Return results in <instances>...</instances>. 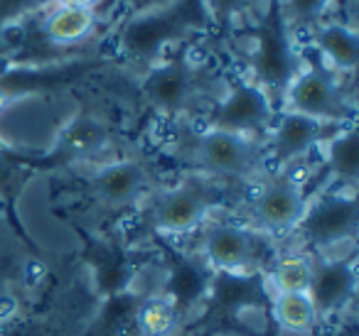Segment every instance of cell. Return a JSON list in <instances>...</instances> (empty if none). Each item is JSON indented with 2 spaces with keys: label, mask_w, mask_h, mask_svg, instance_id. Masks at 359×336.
<instances>
[{
  "label": "cell",
  "mask_w": 359,
  "mask_h": 336,
  "mask_svg": "<svg viewBox=\"0 0 359 336\" xmlns=\"http://www.w3.org/2000/svg\"><path fill=\"white\" fill-rule=\"evenodd\" d=\"M280 108L310 115L327 125H347L354 118V108L344 96L339 76L323 62L300 66L280 96Z\"/></svg>",
  "instance_id": "277c9868"
},
{
  "label": "cell",
  "mask_w": 359,
  "mask_h": 336,
  "mask_svg": "<svg viewBox=\"0 0 359 336\" xmlns=\"http://www.w3.org/2000/svg\"><path fill=\"white\" fill-rule=\"evenodd\" d=\"M140 94L160 115L187 113L200 96V69L187 57H168L148 66Z\"/></svg>",
  "instance_id": "ba28073f"
},
{
  "label": "cell",
  "mask_w": 359,
  "mask_h": 336,
  "mask_svg": "<svg viewBox=\"0 0 359 336\" xmlns=\"http://www.w3.org/2000/svg\"><path fill=\"white\" fill-rule=\"evenodd\" d=\"M334 128L337 125H327L310 115L278 108L269 133H266V160L280 172L323 148V143Z\"/></svg>",
  "instance_id": "8fae6325"
},
{
  "label": "cell",
  "mask_w": 359,
  "mask_h": 336,
  "mask_svg": "<svg viewBox=\"0 0 359 336\" xmlns=\"http://www.w3.org/2000/svg\"><path fill=\"white\" fill-rule=\"evenodd\" d=\"M276 113L278 106L269 91H264L251 79H239L215 101L207 115V125L256 138L261 133H269Z\"/></svg>",
  "instance_id": "8992f818"
},
{
  "label": "cell",
  "mask_w": 359,
  "mask_h": 336,
  "mask_svg": "<svg viewBox=\"0 0 359 336\" xmlns=\"http://www.w3.org/2000/svg\"><path fill=\"white\" fill-rule=\"evenodd\" d=\"M308 295L320 321L334 319L347 307H352L354 295H357V267H354L352 255L327 253V255L315 258Z\"/></svg>",
  "instance_id": "7c38bea8"
},
{
  "label": "cell",
  "mask_w": 359,
  "mask_h": 336,
  "mask_svg": "<svg viewBox=\"0 0 359 336\" xmlns=\"http://www.w3.org/2000/svg\"><path fill=\"white\" fill-rule=\"evenodd\" d=\"M300 66L303 59L293 45V30L283 15V6L280 0H269L251 30L249 79L280 104L285 86L293 81Z\"/></svg>",
  "instance_id": "7a4b0ae2"
},
{
  "label": "cell",
  "mask_w": 359,
  "mask_h": 336,
  "mask_svg": "<svg viewBox=\"0 0 359 336\" xmlns=\"http://www.w3.org/2000/svg\"><path fill=\"white\" fill-rule=\"evenodd\" d=\"M57 6H74V8H91L94 10L101 0H55Z\"/></svg>",
  "instance_id": "d4e9b609"
},
{
  "label": "cell",
  "mask_w": 359,
  "mask_h": 336,
  "mask_svg": "<svg viewBox=\"0 0 359 336\" xmlns=\"http://www.w3.org/2000/svg\"><path fill=\"white\" fill-rule=\"evenodd\" d=\"M359 226V206L352 189L339 192L330 189L318 197H310L303 221L295 233L305 241V246L315 248L318 255L339 253L342 246H352Z\"/></svg>",
  "instance_id": "3957f363"
},
{
  "label": "cell",
  "mask_w": 359,
  "mask_h": 336,
  "mask_svg": "<svg viewBox=\"0 0 359 336\" xmlns=\"http://www.w3.org/2000/svg\"><path fill=\"white\" fill-rule=\"evenodd\" d=\"M106 143V128L94 118H79L67 130V145L76 153H91Z\"/></svg>",
  "instance_id": "44dd1931"
},
{
  "label": "cell",
  "mask_w": 359,
  "mask_h": 336,
  "mask_svg": "<svg viewBox=\"0 0 359 336\" xmlns=\"http://www.w3.org/2000/svg\"><path fill=\"white\" fill-rule=\"evenodd\" d=\"M210 25L202 0H172L168 6L128 15L118 27L116 47L123 57L143 64L163 59V55L197 30Z\"/></svg>",
  "instance_id": "6da1fadb"
},
{
  "label": "cell",
  "mask_w": 359,
  "mask_h": 336,
  "mask_svg": "<svg viewBox=\"0 0 359 336\" xmlns=\"http://www.w3.org/2000/svg\"><path fill=\"white\" fill-rule=\"evenodd\" d=\"M202 3H205L207 18H210L212 25L229 27L236 15L249 10L254 0H202Z\"/></svg>",
  "instance_id": "7402d4cb"
},
{
  "label": "cell",
  "mask_w": 359,
  "mask_h": 336,
  "mask_svg": "<svg viewBox=\"0 0 359 336\" xmlns=\"http://www.w3.org/2000/svg\"><path fill=\"white\" fill-rule=\"evenodd\" d=\"M118 3L128 10V15H135V13H145V10H153V8L168 6L172 0H118Z\"/></svg>",
  "instance_id": "603a6c76"
},
{
  "label": "cell",
  "mask_w": 359,
  "mask_h": 336,
  "mask_svg": "<svg viewBox=\"0 0 359 336\" xmlns=\"http://www.w3.org/2000/svg\"><path fill=\"white\" fill-rule=\"evenodd\" d=\"M313 262L308 253H290L271 265L269 285L273 292H308L313 277Z\"/></svg>",
  "instance_id": "d6986e66"
},
{
  "label": "cell",
  "mask_w": 359,
  "mask_h": 336,
  "mask_svg": "<svg viewBox=\"0 0 359 336\" xmlns=\"http://www.w3.org/2000/svg\"><path fill=\"white\" fill-rule=\"evenodd\" d=\"M325 164L337 184L352 189L359 177V135L354 123L337 125L323 143Z\"/></svg>",
  "instance_id": "9a60e30c"
},
{
  "label": "cell",
  "mask_w": 359,
  "mask_h": 336,
  "mask_svg": "<svg viewBox=\"0 0 359 336\" xmlns=\"http://www.w3.org/2000/svg\"><path fill=\"white\" fill-rule=\"evenodd\" d=\"M215 194L202 182H180L153 202V226L163 236H192L212 218Z\"/></svg>",
  "instance_id": "30bf717a"
},
{
  "label": "cell",
  "mask_w": 359,
  "mask_h": 336,
  "mask_svg": "<svg viewBox=\"0 0 359 336\" xmlns=\"http://www.w3.org/2000/svg\"><path fill=\"white\" fill-rule=\"evenodd\" d=\"M96 27V10L91 8H74V6H55L47 13L42 30L47 40L55 45L69 47L86 40Z\"/></svg>",
  "instance_id": "2e32d148"
},
{
  "label": "cell",
  "mask_w": 359,
  "mask_h": 336,
  "mask_svg": "<svg viewBox=\"0 0 359 336\" xmlns=\"http://www.w3.org/2000/svg\"><path fill=\"white\" fill-rule=\"evenodd\" d=\"M310 194L303 182L288 174H273L251 197V226L259 233L288 236L303 221Z\"/></svg>",
  "instance_id": "52a82bcc"
},
{
  "label": "cell",
  "mask_w": 359,
  "mask_h": 336,
  "mask_svg": "<svg viewBox=\"0 0 359 336\" xmlns=\"http://www.w3.org/2000/svg\"><path fill=\"white\" fill-rule=\"evenodd\" d=\"M180 316L182 314L175 307V302L163 292H158V295L143 300V304L138 307L135 324L140 329V336H175Z\"/></svg>",
  "instance_id": "ac0fdd59"
},
{
  "label": "cell",
  "mask_w": 359,
  "mask_h": 336,
  "mask_svg": "<svg viewBox=\"0 0 359 336\" xmlns=\"http://www.w3.org/2000/svg\"><path fill=\"white\" fill-rule=\"evenodd\" d=\"M192 153L202 172L219 179H244L254 174L261 162V148L256 138L210 125L197 133Z\"/></svg>",
  "instance_id": "9c48e42d"
},
{
  "label": "cell",
  "mask_w": 359,
  "mask_h": 336,
  "mask_svg": "<svg viewBox=\"0 0 359 336\" xmlns=\"http://www.w3.org/2000/svg\"><path fill=\"white\" fill-rule=\"evenodd\" d=\"M8 336H50V334L35 324H25V326H15Z\"/></svg>",
  "instance_id": "cb8c5ba5"
},
{
  "label": "cell",
  "mask_w": 359,
  "mask_h": 336,
  "mask_svg": "<svg viewBox=\"0 0 359 336\" xmlns=\"http://www.w3.org/2000/svg\"><path fill=\"white\" fill-rule=\"evenodd\" d=\"M261 233L244 221H207L200 228V255L217 275H254L259 270Z\"/></svg>",
  "instance_id": "5b68a950"
},
{
  "label": "cell",
  "mask_w": 359,
  "mask_h": 336,
  "mask_svg": "<svg viewBox=\"0 0 359 336\" xmlns=\"http://www.w3.org/2000/svg\"><path fill=\"white\" fill-rule=\"evenodd\" d=\"M313 47L330 71L337 76L354 74L359 64V37L352 25L339 20H320L313 27Z\"/></svg>",
  "instance_id": "5bb4252c"
},
{
  "label": "cell",
  "mask_w": 359,
  "mask_h": 336,
  "mask_svg": "<svg viewBox=\"0 0 359 336\" xmlns=\"http://www.w3.org/2000/svg\"><path fill=\"white\" fill-rule=\"evenodd\" d=\"M283 15L288 20L290 30L300 27H315L325 15H327L332 0H280Z\"/></svg>",
  "instance_id": "ffe728a7"
},
{
  "label": "cell",
  "mask_w": 359,
  "mask_h": 336,
  "mask_svg": "<svg viewBox=\"0 0 359 336\" xmlns=\"http://www.w3.org/2000/svg\"><path fill=\"white\" fill-rule=\"evenodd\" d=\"M91 192L104 206L126 209L140 199L148 187V169L140 160L118 158L104 162L91 174Z\"/></svg>",
  "instance_id": "4fadbf2b"
},
{
  "label": "cell",
  "mask_w": 359,
  "mask_h": 336,
  "mask_svg": "<svg viewBox=\"0 0 359 336\" xmlns=\"http://www.w3.org/2000/svg\"><path fill=\"white\" fill-rule=\"evenodd\" d=\"M271 312L280 331L295 336H308L320 326L318 312L308 292H273Z\"/></svg>",
  "instance_id": "e0dca14e"
}]
</instances>
